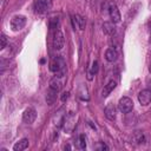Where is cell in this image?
<instances>
[{
	"label": "cell",
	"mask_w": 151,
	"mask_h": 151,
	"mask_svg": "<svg viewBox=\"0 0 151 151\" xmlns=\"http://www.w3.org/2000/svg\"><path fill=\"white\" fill-rule=\"evenodd\" d=\"M65 67H66V63L60 57H57V58L52 59L51 63H50V70L52 72L57 73L58 74L57 77H59V78L65 74Z\"/></svg>",
	"instance_id": "cell-1"
},
{
	"label": "cell",
	"mask_w": 151,
	"mask_h": 151,
	"mask_svg": "<svg viewBox=\"0 0 151 151\" xmlns=\"http://www.w3.org/2000/svg\"><path fill=\"white\" fill-rule=\"evenodd\" d=\"M118 109L122 113H129L133 109V101L129 97H122L118 101Z\"/></svg>",
	"instance_id": "cell-2"
},
{
	"label": "cell",
	"mask_w": 151,
	"mask_h": 151,
	"mask_svg": "<svg viewBox=\"0 0 151 151\" xmlns=\"http://www.w3.org/2000/svg\"><path fill=\"white\" fill-rule=\"evenodd\" d=\"M26 25V17L24 15H14L11 19V28L14 32H18L20 29H22Z\"/></svg>",
	"instance_id": "cell-3"
},
{
	"label": "cell",
	"mask_w": 151,
	"mask_h": 151,
	"mask_svg": "<svg viewBox=\"0 0 151 151\" xmlns=\"http://www.w3.org/2000/svg\"><path fill=\"white\" fill-rule=\"evenodd\" d=\"M109 14H110V18H111L113 24L120 22V19H122L120 12H119V9H118V7H117V5L114 2H110L109 4Z\"/></svg>",
	"instance_id": "cell-4"
},
{
	"label": "cell",
	"mask_w": 151,
	"mask_h": 151,
	"mask_svg": "<svg viewBox=\"0 0 151 151\" xmlns=\"http://www.w3.org/2000/svg\"><path fill=\"white\" fill-rule=\"evenodd\" d=\"M64 44H65V38H64L63 32L60 29H55L54 35H53V47L60 51L64 47Z\"/></svg>",
	"instance_id": "cell-5"
},
{
	"label": "cell",
	"mask_w": 151,
	"mask_h": 151,
	"mask_svg": "<svg viewBox=\"0 0 151 151\" xmlns=\"http://www.w3.org/2000/svg\"><path fill=\"white\" fill-rule=\"evenodd\" d=\"M37 118V111L33 107H28L22 113V120L26 124H32Z\"/></svg>",
	"instance_id": "cell-6"
},
{
	"label": "cell",
	"mask_w": 151,
	"mask_h": 151,
	"mask_svg": "<svg viewBox=\"0 0 151 151\" xmlns=\"http://www.w3.org/2000/svg\"><path fill=\"white\" fill-rule=\"evenodd\" d=\"M138 101L140 105L146 106L151 103V90H143L138 93Z\"/></svg>",
	"instance_id": "cell-7"
},
{
	"label": "cell",
	"mask_w": 151,
	"mask_h": 151,
	"mask_svg": "<svg viewBox=\"0 0 151 151\" xmlns=\"http://www.w3.org/2000/svg\"><path fill=\"white\" fill-rule=\"evenodd\" d=\"M48 1L47 0H34V9L37 13L42 14L47 11L48 8Z\"/></svg>",
	"instance_id": "cell-8"
},
{
	"label": "cell",
	"mask_w": 151,
	"mask_h": 151,
	"mask_svg": "<svg viewBox=\"0 0 151 151\" xmlns=\"http://www.w3.org/2000/svg\"><path fill=\"white\" fill-rule=\"evenodd\" d=\"M104 113H105V117L109 120H114L116 117H117V109L113 104H107L105 110H104Z\"/></svg>",
	"instance_id": "cell-9"
},
{
	"label": "cell",
	"mask_w": 151,
	"mask_h": 151,
	"mask_svg": "<svg viewBox=\"0 0 151 151\" xmlns=\"http://www.w3.org/2000/svg\"><path fill=\"white\" fill-rule=\"evenodd\" d=\"M116 86H117V83L114 81V80H110L105 86H104V88H103V91H101V97H107L114 88H116Z\"/></svg>",
	"instance_id": "cell-10"
},
{
	"label": "cell",
	"mask_w": 151,
	"mask_h": 151,
	"mask_svg": "<svg viewBox=\"0 0 151 151\" xmlns=\"http://www.w3.org/2000/svg\"><path fill=\"white\" fill-rule=\"evenodd\" d=\"M103 32L106 34V35H113L116 33V28L113 26V22H110V21H105L103 24Z\"/></svg>",
	"instance_id": "cell-11"
},
{
	"label": "cell",
	"mask_w": 151,
	"mask_h": 151,
	"mask_svg": "<svg viewBox=\"0 0 151 151\" xmlns=\"http://www.w3.org/2000/svg\"><path fill=\"white\" fill-rule=\"evenodd\" d=\"M27 147H28V139L27 138H22V139H20L19 142H17L14 144L13 150L14 151H22V150H25Z\"/></svg>",
	"instance_id": "cell-12"
},
{
	"label": "cell",
	"mask_w": 151,
	"mask_h": 151,
	"mask_svg": "<svg viewBox=\"0 0 151 151\" xmlns=\"http://www.w3.org/2000/svg\"><path fill=\"white\" fill-rule=\"evenodd\" d=\"M117 57H118V54H117V52H116L114 48H107V50L105 51V59H106L109 63L116 61V60H117Z\"/></svg>",
	"instance_id": "cell-13"
},
{
	"label": "cell",
	"mask_w": 151,
	"mask_h": 151,
	"mask_svg": "<svg viewBox=\"0 0 151 151\" xmlns=\"http://www.w3.org/2000/svg\"><path fill=\"white\" fill-rule=\"evenodd\" d=\"M50 88L53 90V91H55V92H59L61 90V81H60L59 77H54V78L51 79V81H50Z\"/></svg>",
	"instance_id": "cell-14"
},
{
	"label": "cell",
	"mask_w": 151,
	"mask_h": 151,
	"mask_svg": "<svg viewBox=\"0 0 151 151\" xmlns=\"http://www.w3.org/2000/svg\"><path fill=\"white\" fill-rule=\"evenodd\" d=\"M73 18H74V20H76V24H77V27L79 28V29H85V26H86V21H85V19L81 17V15H79V14H76V15H73Z\"/></svg>",
	"instance_id": "cell-15"
},
{
	"label": "cell",
	"mask_w": 151,
	"mask_h": 151,
	"mask_svg": "<svg viewBox=\"0 0 151 151\" xmlns=\"http://www.w3.org/2000/svg\"><path fill=\"white\" fill-rule=\"evenodd\" d=\"M57 93H58V92H55V91H53V90L50 88V91H48L47 94H46V103H47L48 105L54 104V101L57 100Z\"/></svg>",
	"instance_id": "cell-16"
},
{
	"label": "cell",
	"mask_w": 151,
	"mask_h": 151,
	"mask_svg": "<svg viewBox=\"0 0 151 151\" xmlns=\"http://www.w3.org/2000/svg\"><path fill=\"white\" fill-rule=\"evenodd\" d=\"M132 140L137 144H142L145 142V137H144V133L142 131H136L132 136Z\"/></svg>",
	"instance_id": "cell-17"
},
{
	"label": "cell",
	"mask_w": 151,
	"mask_h": 151,
	"mask_svg": "<svg viewBox=\"0 0 151 151\" xmlns=\"http://www.w3.org/2000/svg\"><path fill=\"white\" fill-rule=\"evenodd\" d=\"M59 25V19L58 18H51L50 19V28L51 29H57Z\"/></svg>",
	"instance_id": "cell-18"
},
{
	"label": "cell",
	"mask_w": 151,
	"mask_h": 151,
	"mask_svg": "<svg viewBox=\"0 0 151 151\" xmlns=\"http://www.w3.org/2000/svg\"><path fill=\"white\" fill-rule=\"evenodd\" d=\"M6 45H7V37L4 33H1V35H0V50H4L6 47Z\"/></svg>",
	"instance_id": "cell-19"
},
{
	"label": "cell",
	"mask_w": 151,
	"mask_h": 151,
	"mask_svg": "<svg viewBox=\"0 0 151 151\" xmlns=\"http://www.w3.org/2000/svg\"><path fill=\"white\" fill-rule=\"evenodd\" d=\"M86 147V138H85V134H80L79 136V149L84 150Z\"/></svg>",
	"instance_id": "cell-20"
},
{
	"label": "cell",
	"mask_w": 151,
	"mask_h": 151,
	"mask_svg": "<svg viewBox=\"0 0 151 151\" xmlns=\"http://www.w3.org/2000/svg\"><path fill=\"white\" fill-rule=\"evenodd\" d=\"M98 72V61L97 60H94L93 63H92V68H91V73L92 74H96Z\"/></svg>",
	"instance_id": "cell-21"
},
{
	"label": "cell",
	"mask_w": 151,
	"mask_h": 151,
	"mask_svg": "<svg viewBox=\"0 0 151 151\" xmlns=\"http://www.w3.org/2000/svg\"><path fill=\"white\" fill-rule=\"evenodd\" d=\"M68 96H70V92L68 91H64L63 93H61V96H60V99H61V101H66L67 99H68Z\"/></svg>",
	"instance_id": "cell-22"
},
{
	"label": "cell",
	"mask_w": 151,
	"mask_h": 151,
	"mask_svg": "<svg viewBox=\"0 0 151 151\" xmlns=\"http://www.w3.org/2000/svg\"><path fill=\"white\" fill-rule=\"evenodd\" d=\"M97 149H98V150H109V147H107L105 144H103V143H100V144L97 146Z\"/></svg>",
	"instance_id": "cell-23"
},
{
	"label": "cell",
	"mask_w": 151,
	"mask_h": 151,
	"mask_svg": "<svg viewBox=\"0 0 151 151\" xmlns=\"http://www.w3.org/2000/svg\"><path fill=\"white\" fill-rule=\"evenodd\" d=\"M64 149H65V150H66V149H67V150H70V149H71V146H70V145H65V146H64Z\"/></svg>",
	"instance_id": "cell-24"
}]
</instances>
